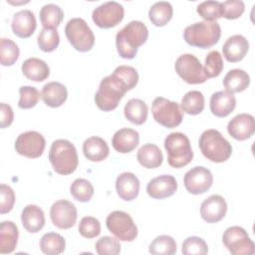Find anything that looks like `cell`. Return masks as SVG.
Listing matches in <instances>:
<instances>
[{
	"label": "cell",
	"instance_id": "6da1fadb",
	"mask_svg": "<svg viewBox=\"0 0 255 255\" xmlns=\"http://www.w3.org/2000/svg\"><path fill=\"white\" fill-rule=\"evenodd\" d=\"M148 38V30L141 21H130L116 35V46L120 57L133 59L138 47L143 45Z\"/></svg>",
	"mask_w": 255,
	"mask_h": 255
},
{
	"label": "cell",
	"instance_id": "7a4b0ae2",
	"mask_svg": "<svg viewBox=\"0 0 255 255\" xmlns=\"http://www.w3.org/2000/svg\"><path fill=\"white\" fill-rule=\"evenodd\" d=\"M128 91V88L124 81L113 73L101 81L95 95V103L104 112L113 111L119 106L120 101Z\"/></svg>",
	"mask_w": 255,
	"mask_h": 255
},
{
	"label": "cell",
	"instance_id": "3957f363",
	"mask_svg": "<svg viewBox=\"0 0 255 255\" xmlns=\"http://www.w3.org/2000/svg\"><path fill=\"white\" fill-rule=\"evenodd\" d=\"M49 160L54 171L61 175L73 173L79 163L75 145L67 139H56L52 142L49 151Z\"/></svg>",
	"mask_w": 255,
	"mask_h": 255
},
{
	"label": "cell",
	"instance_id": "277c9868",
	"mask_svg": "<svg viewBox=\"0 0 255 255\" xmlns=\"http://www.w3.org/2000/svg\"><path fill=\"white\" fill-rule=\"evenodd\" d=\"M221 28L216 21H201L187 26L183 32L185 42L193 47L208 49L220 39Z\"/></svg>",
	"mask_w": 255,
	"mask_h": 255
},
{
	"label": "cell",
	"instance_id": "5b68a950",
	"mask_svg": "<svg viewBox=\"0 0 255 255\" xmlns=\"http://www.w3.org/2000/svg\"><path fill=\"white\" fill-rule=\"evenodd\" d=\"M198 144L202 154L213 162H224L232 153L231 143L214 128L204 130L199 137Z\"/></svg>",
	"mask_w": 255,
	"mask_h": 255
},
{
	"label": "cell",
	"instance_id": "8992f818",
	"mask_svg": "<svg viewBox=\"0 0 255 255\" xmlns=\"http://www.w3.org/2000/svg\"><path fill=\"white\" fill-rule=\"evenodd\" d=\"M164 148L167 153L168 164L174 168L187 165L193 158V151L189 138L182 132L176 131L166 135Z\"/></svg>",
	"mask_w": 255,
	"mask_h": 255
},
{
	"label": "cell",
	"instance_id": "52a82bcc",
	"mask_svg": "<svg viewBox=\"0 0 255 255\" xmlns=\"http://www.w3.org/2000/svg\"><path fill=\"white\" fill-rule=\"evenodd\" d=\"M65 34L70 44L79 52H88L95 44L94 33L82 18L70 19L66 24Z\"/></svg>",
	"mask_w": 255,
	"mask_h": 255
},
{
	"label": "cell",
	"instance_id": "ba28073f",
	"mask_svg": "<svg viewBox=\"0 0 255 255\" xmlns=\"http://www.w3.org/2000/svg\"><path fill=\"white\" fill-rule=\"evenodd\" d=\"M151 113L155 122L167 128H176L183 120V112L179 105L162 97L153 100Z\"/></svg>",
	"mask_w": 255,
	"mask_h": 255
},
{
	"label": "cell",
	"instance_id": "9c48e42d",
	"mask_svg": "<svg viewBox=\"0 0 255 255\" xmlns=\"http://www.w3.org/2000/svg\"><path fill=\"white\" fill-rule=\"evenodd\" d=\"M222 242L233 255H253L255 244L250 239L247 231L240 226L228 227L222 236Z\"/></svg>",
	"mask_w": 255,
	"mask_h": 255
},
{
	"label": "cell",
	"instance_id": "30bf717a",
	"mask_svg": "<svg viewBox=\"0 0 255 255\" xmlns=\"http://www.w3.org/2000/svg\"><path fill=\"white\" fill-rule=\"evenodd\" d=\"M107 228L122 241H133L137 236V227L129 214L116 210L110 213L106 219Z\"/></svg>",
	"mask_w": 255,
	"mask_h": 255
},
{
	"label": "cell",
	"instance_id": "8fae6325",
	"mask_svg": "<svg viewBox=\"0 0 255 255\" xmlns=\"http://www.w3.org/2000/svg\"><path fill=\"white\" fill-rule=\"evenodd\" d=\"M175 72L187 84L197 85L208 80L200 61L192 54H183L175 61Z\"/></svg>",
	"mask_w": 255,
	"mask_h": 255
},
{
	"label": "cell",
	"instance_id": "7c38bea8",
	"mask_svg": "<svg viewBox=\"0 0 255 255\" xmlns=\"http://www.w3.org/2000/svg\"><path fill=\"white\" fill-rule=\"evenodd\" d=\"M124 15L125 9L122 4L116 1H108L94 9L92 18L98 27L109 29L122 22Z\"/></svg>",
	"mask_w": 255,
	"mask_h": 255
},
{
	"label": "cell",
	"instance_id": "4fadbf2b",
	"mask_svg": "<svg viewBox=\"0 0 255 255\" xmlns=\"http://www.w3.org/2000/svg\"><path fill=\"white\" fill-rule=\"evenodd\" d=\"M46 146L44 136L35 130H28L18 135L15 141L16 151L29 158H37L42 155Z\"/></svg>",
	"mask_w": 255,
	"mask_h": 255
},
{
	"label": "cell",
	"instance_id": "5bb4252c",
	"mask_svg": "<svg viewBox=\"0 0 255 255\" xmlns=\"http://www.w3.org/2000/svg\"><path fill=\"white\" fill-rule=\"evenodd\" d=\"M183 183L189 193L202 194L211 187L213 175L211 171L204 166H194L184 174Z\"/></svg>",
	"mask_w": 255,
	"mask_h": 255
},
{
	"label": "cell",
	"instance_id": "9a60e30c",
	"mask_svg": "<svg viewBox=\"0 0 255 255\" xmlns=\"http://www.w3.org/2000/svg\"><path fill=\"white\" fill-rule=\"evenodd\" d=\"M77 208L74 203L61 199L53 203L50 208L52 223L60 229H69L77 221Z\"/></svg>",
	"mask_w": 255,
	"mask_h": 255
},
{
	"label": "cell",
	"instance_id": "2e32d148",
	"mask_svg": "<svg viewBox=\"0 0 255 255\" xmlns=\"http://www.w3.org/2000/svg\"><path fill=\"white\" fill-rule=\"evenodd\" d=\"M177 190V181L174 176L162 174L150 179L146 185L147 194L154 199L169 197Z\"/></svg>",
	"mask_w": 255,
	"mask_h": 255
},
{
	"label": "cell",
	"instance_id": "e0dca14e",
	"mask_svg": "<svg viewBox=\"0 0 255 255\" xmlns=\"http://www.w3.org/2000/svg\"><path fill=\"white\" fill-rule=\"evenodd\" d=\"M227 212L226 200L219 194H213L207 197L200 206V215L208 223L220 221Z\"/></svg>",
	"mask_w": 255,
	"mask_h": 255
},
{
	"label": "cell",
	"instance_id": "ac0fdd59",
	"mask_svg": "<svg viewBox=\"0 0 255 255\" xmlns=\"http://www.w3.org/2000/svg\"><path fill=\"white\" fill-rule=\"evenodd\" d=\"M228 133L237 140H245L251 137L255 131V120L252 115L239 114L227 125Z\"/></svg>",
	"mask_w": 255,
	"mask_h": 255
},
{
	"label": "cell",
	"instance_id": "d6986e66",
	"mask_svg": "<svg viewBox=\"0 0 255 255\" xmlns=\"http://www.w3.org/2000/svg\"><path fill=\"white\" fill-rule=\"evenodd\" d=\"M249 50V42L242 35H233L229 37L222 46L224 58L231 63L241 61Z\"/></svg>",
	"mask_w": 255,
	"mask_h": 255
},
{
	"label": "cell",
	"instance_id": "ffe728a7",
	"mask_svg": "<svg viewBox=\"0 0 255 255\" xmlns=\"http://www.w3.org/2000/svg\"><path fill=\"white\" fill-rule=\"evenodd\" d=\"M12 31L19 38H29L37 27L35 15L28 9L16 12L12 19Z\"/></svg>",
	"mask_w": 255,
	"mask_h": 255
},
{
	"label": "cell",
	"instance_id": "44dd1931",
	"mask_svg": "<svg viewBox=\"0 0 255 255\" xmlns=\"http://www.w3.org/2000/svg\"><path fill=\"white\" fill-rule=\"evenodd\" d=\"M211 113L218 118L230 115L236 107L235 96L228 91H219L212 94L209 102Z\"/></svg>",
	"mask_w": 255,
	"mask_h": 255
},
{
	"label": "cell",
	"instance_id": "7402d4cb",
	"mask_svg": "<svg viewBox=\"0 0 255 255\" xmlns=\"http://www.w3.org/2000/svg\"><path fill=\"white\" fill-rule=\"evenodd\" d=\"M139 186V180L132 172H123L116 180L117 193L126 201H131L138 195Z\"/></svg>",
	"mask_w": 255,
	"mask_h": 255
},
{
	"label": "cell",
	"instance_id": "603a6c76",
	"mask_svg": "<svg viewBox=\"0 0 255 255\" xmlns=\"http://www.w3.org/2000/svg\"><path fill=\"white\" fill-rule=\"evenodd\" d=\"M139 142V134L135 129L124 128L115 132L112 138L113 147L121 153L132 151Z\"/></svg>",
	"mask_w": 255,
	"mask_h": 255
},
{
	"label": "cell",
	"instance_id": "cb8c5ba5",
	"mask_svg": "<svg viewBox=\"0 0 255 255\" xmlns=\"http://www.w3.org/2000/svg\"><path fill=\"white\" fill-rule=\"evenodd\" d=\"M21 221L26 231L30 233H37L45 225L44 211L38 205L29 204L22 210Z\"/></svg>",
	"mask_w": 255,
	"mask_h": 255
},
{
	"label": "cell",
	"instance_id": "d4e9b609",
	"mask_svg": "<svg viewBox=\"0 0 255 255\" xmlns=\"http://www.w3.org/2000/svg\"><path fill=\"white\" fill-rule=\"evenodd\" d=\"M41 97L48 107L58 108L66 102L68 91L63 84L59 82H50L43 87Z\"/></svg>",
	"mask_w": 255,
	"mask_h": 255
},
{
	"label": "cell",
	"instance_id": "484cf974",
	"mask_svg": "<svg viewBox=\"0 0 255 255\" xmlns=\"http://www.w3.org/2000/svg\"><path fill=\"white\" fill-rule=\"evenodd\" d=\"M83 152L86 158L99 162L106 159L110 153V148L106 140L100 136H91L83 143Z\"/></svg>",
	"mask_w": 255,
	"mask_h": 255
},
{
	"label": "cell",
	"instance_id": "4316f807",
	"mask_svg": "<svg viewBox=\"0 0 255 255\" xmlns=\"http://www.w3.org/2000/svg\"><path fill=\"white\" fill-rule=\"evenodd\" d=\"M23 75L34 82H42L50 75V68L47 63L38 58L26 59L21 67Z\"/></svg>",
	"mask_w": 255,
	"mask_h": 255
},
{
	"label": "cell",
	"instance_id": "83f0119b",
	"mask_svg": "<svg viewBox=\"0 0 255 255\" xmlns=\"http://www.w3.org/2000/svg\"><path fill=\"white\" fill-rule=\"evenodd\" d=\"M19 237L17 225L12 221H3L0 224V253L7 254L15 250Z\"/></svg>",
	"mask_w": 255,
	"mask_h": 255
},
{
	"label": "cell",
	"instance_id": "f1b7e54d",
	"mask_svg": "<svg viewBox=\"0 0 255 255\" xmlns=\"http://www.w3.org/2000/svg\"><path fill=\"white\" fill-rule=\"evenodd\" d=\"M136 158L145 168H156L161 165L163 155L160 148L153 143H145L137 150Z\"/></svg>",
	"mask_w": 255,
	"mask_h": 255
},
{
	"label": "cell",
	"instance_id": "f546056e",
	"mask_svg": "<svg viewBox=\"0 0 255 255\" xmlns=\"http://www.w3.org/2000/svg\"><path fill=\"white\" fill-rule=\"evenodd\" d=\"M250 84V77L244 70L232 69L223 79V85L226 91L234 94L246 90Z\"/></svg>",
	"mask_w": 255,
	"mask_h": 255
},
{
	"label": "cell",
	"instance_id": "4dcf8cb0",
	"mask_svg": "<svg viewBox=\"0 0 255 255\" xmlns=\"http://www.w3.org/2000/svg\"><path fill=\"white\" fill-rule=\"evenodd\" d=\"M124 114L128 121L134 125L140 126L147 119L148 108L147 105L142 100L130 99L125 105Z\"/></svg>",
	"mask_w": 255,
	"mask_h": 255
},
{
	"label": "cell",
	"instance_id": "1f68e13d",
	"mask_svg": "<svg viewBox=\"0 0 255 255\" xmlns=\"http://www.w3.org/2000/svg\"><path fill=\"white\" fill-rule=\"evenodd\" d=\"M173 14V8L167 1H158L151 5L148 11V18L150 22L156 27L166 25Z\"/></svg>",
	"mask_w": 255,
	"mask_h": 255
},
{
	"label": "cell",
	"instance_id": "d6a6232c",
	"mask_svg": "<svg viewBox=\"0 0 255 255\" xmlns=\"http://www.w3.org/2000/svg\"><path fill=\"white\" fill-rule=\"evenodd\" d=\"M39 16L43 28L57 29L64 18V12L60 6L49 3L41 8Z\"/></svg>",
	"mask_w": 255,
	"mask_h": 255
},
{
	"label": "cell",
	"instance_id": "836d02e7",
	"mask_svg": "<svg viewBox=\"0 0 255 255\" xmlns=\"http://www.w3.org/2000/svg\"><path fill=\"white\" fill-rule=\"evenodd\" d=\"M66 241L62 235L56 232L45 233L40 239V249L47 255H59L64 252Z\"/></svg>",
	"mask_w": 255,
	"mask_h": 255
},
{
	"label": "cell",
	"instance_id": "e575fe53",
	"mask_svg": "<svg viewBox=\"0 0 255 255\" xmlns=\"http://www.w3.org/2000/svg\"><path fill=\"white\" fill-rule=\"evenodd\" d=\"M180 108L182 112L195 116L200 114L204 109V97L199 91H189L181 99Z\"/></svg>",
	"mask_w": 255,
	"mask_h": 255
},
{
	"label": "cell",
	"instance_id": "d590c367",
	"mask_svg": "<svg viewBox=\"0 0 255 255\" xmlns=\"http://www.w3.org/2000/svg\"><path fill=\"white\" fill-rule=\"evenodd\" d=\"M148 251L153 255H172L176 252V242L171 236L159 235L151 241Z\"/></svg>",
	"mask_w": 255,
	"mask_h": 255
},
{
	"label": "cell",
	"instance_id": "8d00e7d4",
	"mask_svg": "<svg viewBox=\"0 0 255 255\" xmlns=\"http://www.w3.org/2000/svg\"><path fill=\"white\" fill-rule=\"evenodd\" d=\"M70 193L77 201L88 202L94 195V186L85 178H77L70 186Z\"/></svg>",
	"mask_w": 255,
	"mask_h": 255
},
{
	"label": "cell",
	"instance_id": "74e56055",
	"mask_svg": "<svg viewBox=\"0 0 255 255\" xmlns=\"http://www.w3.org/2000/svg\"><path fill=\"white\" fill-rule=\"evenodd\" d=\"M19 48L11 39H0V63L3 66H12L19 58Z\"/></svg>",
	"mask_w": 255,
	"mask_h": 255
},
{
	"label": "cell",
	"instance_id": "f35d334b",
	"mask_svg": "<svg viewBox=\"0 0 255 255\" xmlns=\"http://www.w3.org/2000/svg\"><path fill=\"white\" fill-rule=\"evenodd\" d=\"M37 42L43 52L55 51L60 43V36L57 29L43 28L38 35Z\"/></svg>",
	"mask_w": 255,
	"mask_h": 255
},
{
	"label": "cell",
	"instance_id": "ab89813d",
	"mask_svg": "<svg viewBox=\"0 0 255 255\" xmlns=\"http://www.w3.org/2000/svg\"><path fill=\"white\" fill-rule=\"evenodd\" d=\"M224 68L222 56L218 51H210L205 58V66L203 67L204 73L207 78L218 77Z\"/></svg>",
	"mask_w": 255,
	"mask_h": 255
},
{
	"label": "cell",
	"instance_id": "60d3db41",
	"mask_svg": "<svg viewBox=\"0 0 255 255\" xmlns=\"http://www.w3.org/2000/svg\"><path fill=\"white\" fill-rule=\"evenodd\" d=\"M181 251L184 255H205L208 252V246L202 238L189 236L183 241Z\"/></svg>",
	"mask_w": 255,
	"mask_h": 255
},
{
	"label": "cell",
	"instance_id": "b9f144b4",
	"mask_svg": "<svg viewBox=\"0 0 255 255\" xmlns=\"http://www.w3.org/2000/svg\"><path fill=\"white\" fill-rule=\"evenodd\" d=\"M20 99L18 102V107L20 109H31L35 107L40 99V93L35 87L22 86L19 89Z\"/></svg>",
	"mask_w": 255,
	"mask_h": 255
},
{
	"label": "cell",
	"instance_id": "7bdbcfd3",
	"mask_svg": "<svg viewBox=\"0 0 255 255\" xmlns=\"http://www.w3.org/2000/svg\"><path fill=\"white\" fill-rule=\"evenodd\" d=\"M220 4L219 1H203L197 5L196 11L205 21H215L221 17Z\"/></svg>",
	"mask_w": 255,
	"mask_h": 255
},
{
	"label": "cell",
	"instance_id": "ee69618b",
	"mask_svg": "<svg viewBox=\"0 0 255 255\" xmlns=\"http://www.w3.org/2000/svg\"><path fill=\"white\" fill-rule=\"evenodd\" d=\"M99 255H117L121 252V244L118 239L112 236L101 237L95 245Z\"/></svg>",
	"mask_w": 255,
	"mask_h": 255
},
{
	"label": "cell",
	"instance_id": "f6af8a7d",
	"mask_svg": "<svg viewBox=\"0 0 255 255\" xmlns=\"http://www.w3.org/2000/svg\"><path fill=\"white\" fill-rule=\"evenodd\" d=\"M80 234L88 239L97 237L101 233V223L93 216H85L79 223Z\"/></svg>",
	"mask_w": 255,
	"mask_h": 255
},
{
	"label": "cell",
	"instance_id": "bcb514c9",
	"mask_svg": "<svg viewBox=\"0 0 255 255\" xmlns=\"http://www.w3.org/2000/svg\"><path fill=\"white\" fill-rule=\"evenodd\" d=\"M245 10L244 2L241 0H227L221 2L220 11L221 17H224L229 20L239 18Z\"/></svg>",
	"mask_w": 255,
	"mask_h": 255
},
{
	"label": "cell",
	"instance_id": "7dc6e473",
	"mask_svg": "<svg viewBox=\"0 0 255 255\" xmlns=\"http://www.w3.org/2000/svg\"><path fill=\"white\" fill-rule=\"evenodd\" d=\"M114 74H116L124 83L128 86V91L133 89L138 82V74L133 67L122 65L115 69Z\"/></svg>",
	"mask_w": 255,
	"mask_h": 255
},
{
	"label": "cell",
	"instance_id": "c3c4849f",
	"mask_svg": "<svg viewBox=\"0 0 255 255\" xmlns=\"http://www.w3.org/2000/svg\"><path fill=\"white\" fill-rule=\"evenodd\" d=\"M0 213L5 214L12 210L15 203V193L13 189L4 183L0 185Z\"/></svg>",
	"mask_w": 255,
	"mask_h": 255
},
{
	"label": "cell",
	"instance_id": "681fc988",
	"mask_svg": "<svg viewBox=\"0 0 255 255\" xmlns=\"http://www.w3.org/2000/svg\"><path fill=\"white\" fill-rule=\"evenodd\" d=\"M14 119V113L12 108L5 104L1 103L0 104V127L1 128H5L9 127Z\"/></svg>",
	"mask_w": 255,
	"mask_h": 255
}]
</instances>
